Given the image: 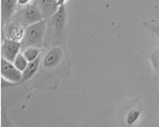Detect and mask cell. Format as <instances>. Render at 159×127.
<instances>
[{
	"label": "cell",
	"mask_w": 159,
	"mask_h": 127,
	"mask_svg": "<svg viewBox=\"0 0 159 127\" xmlns=\"http://www.w3.org/2000/svg\"><path fill=\"white\" fill-rule=\"evenodd\" d=\"M47 29V22L43 20L25 28V34L21 41V49L28 48H41L43 44Z\"/></svg>",
	"instance_id": "6da1fadb"
},
{
	"label": "cell",
	"mask_w": 159,
	"mask_h": 127,
	"mask_svg": "<svg viewBox=\"0 0 159 127\" xmlns=\"http://www.w3.org/2000/svg\"><path fill=\"white\" fill-rule=\"evenodd\" d=\"M143 25L148 31L159 40V22L155 20L143 22Z\"/></svg>",
	"instance_id": "4fadbf2b"
},
{
	"label": "cell",
	"mask_w": 159,
	"mask_h": 127,
	"mask_svg": "<svg viewBox=\"0 0 159 127\" xmlns=\"http://www.w3.org/2000/svg\"><path fill=\"white\" fill-rule=\"evenodd\" d=\"M31 0H18V4L21 5H25L28 4Z\"/></svg>",
	"instance_id": "e0dca14e"
},
{
	"label": "cell",
	"mask_w": 159,
	"mask_h": 127,
	"mask_svg": "<svg viewBox=\"0 0 159 127\" xmlns=\"http://www.w3.org/2000/svg\"><path fill=\"white\" fill-rule=\"evenodd\" d=\"M28 63L26 58H25L23 53H19L16 57L13 64L19 70L23 72L27 67Z\"/></svg>",
	"instance_id": "5bb4252c"
},
{
	"label": "cell",
	"mask_w": 159,
	"mask_h": 127,
	"mask_svg": "<svg viewBox=\"0 0 159 127\" xmlns=\"http://www.w3.org/2000/svg\"><path fill=\"white\" fill-rule=\"evenodd\" d=\"M44 20L40 11L34 2L25 4L17 11L11 21L22 25L25 28Z\"/></svg>",
	"instance_id": "7a4b0ae2"
},
{
	"label": "cell",
	"mask_w": 159,
	"mask_h": 127,
	"mask_svg": "<svg viewBox=\"0 0 159 127\" xmlns=\"http://www.w3.org/2000/svg\"><path fill=\"white\" fill-rule=\"evenodd\" d=\"M41 60V56H40L36 60L28 63L27 67L22 72V80L21 82L27 81L34 76L39 70Z\"/></svg>",
	"instance_id": "8fae6325"
},
{
	"label": "cell",
	"mask_w": 159,
	"mask_h": 127,
	"mask_svg": "<svg viewBox=\"0 0 159 127\" xmlns=\"http://www.w3.org/2000/svg\"><path fill=\"white\" fill-rule=\"evenodd\" d=\"M1 75L2 79L11 84L21 82L22 72L11 62L2 58L1 63Z\"/></svg>",
	"instance_id": "277c9868"
},
{
	"label": "cell",
	"mask_w": 159,
	"mask_h": 127,
	"mask_svg": "<svg viewBox=\"0 0 159 127\" xmlns=\"http://www.w3.org/2000/svg\"><path fill=\"white\" fill-rule=\"evenodd\" d=\"M125 109L123 123L126 127H132L138 122L143 112V106L139 101L135 100Z\"/></svg>",
	"instance_id": "3957f363"
},
{
	"label": "cell",
	"mask_w": 159,
	"mask_h": 127,
	"mask_svg": "<svg viewBox=\"0 0 159 127\" xmlns=\"http://www.w3.org/2000/svg\"><path fill=\"white\" fill-rule=\"evenodd\" d=\"M150 60L152 67L159 78V47L152 53L150 57Z\"/></svg>",
	"instance_id": "9a60e30c"
},
{
	"label": "cell",
	"mask_w": 159,
	"mask_h": 127,
	"mask_svg": "<svg viewBox=\"0 0 159 127\" xmlns=\"http://www.w3.org/2000/svg\"><path fill=\"white\" fill-rule=\"evenodd\" d=\"M2 22L4 26L11 20L17 11L18 0H2Z\"/></svg>",
	"instance_id": "30bf717a"
},
{
	"label": "cell",
	"mask_w": 159,
	"mask_h": 127,
	"mask_svg": "<svg viewBox=\"0 0 159 127\" xmlns=\"http://www.w3.org/2000/svg\"><path fill=\"white\" fill-rule=\"evenodd\" d=\"M23 54L28 62L34 61L41 56L40 49L33 47L24 50Z\"/></svg>",
	"instance_id": "7c38bea8"
},
{
	"label": "cell",
	"mask_w": 159,
	"mask_h": 127,
	"mask_svg": "<svg viewBox=\"0 0 159 127\" xmlns=\"http://www.w3.org/2000/svg\"><path fill=\"white\" fill-rule=\"evenodd\" d=\"M2 127H14L6 114H3L2 116Z\"/></svg>",
	"instance_id": "2e32d148"
},
{
	"label": "cell",
	"mask_w": 159,
	"mask_h": 127,
	"mask_svg": "<svg viewBox=\"0 0 159 127\" xmlns=\"http://www.w3.org/2000/svg\"><path fill=\"white\" fill-rule=\"evenodd\" d=\"M3 27L5 37L21 42L25 34V27L12 21H10Z\"/></svg>",
	"instance_id": "ba28073f"
},
{
	"label": "cell",
	"mask_w": 159,
	"mask_h": 127,
	"mask_svg": "<svg viewBox=\"0 0 159 127\" xmlns=\"http://www.w3.org/2000/svg\"><path fill=\"white\" fill-rule=\"evenodd\" d=\"M50 19V25L54 30V35L61 36L66 21V11L65 4L59 6L57 11Z\"/></svg>",
	"instance_id": "52a82bcc"
},
{
	"label": "cell",
	"mask_w": 159,
	"mask_h": 127,
	"mask_svg": "<svg viewBox=\"0 0 159 127\" xmlns=\"http://www.w3.org/2000/svg\"><path fill=\"white\" fill-rule=\"evenodd\" d=\"M21 49V43L10 39L4 38L2 41V58L13 63Z\"/></svg>",
	"instance_id": "8992f818"
},
{
	"label": "cell",
	"mask_w": 159,
	"mask_h": 127,
	"mask_svg": "<svg viewBox=\"0 0 159 127\" xmlns=\"http://www.w3.org/2000/svg\"><path fill=\"white\" fill-rule=\"evenodd\" d=\"M34 2L39 10L44 20L52 17L59 8L57 0H34Z\"/></svg>",
	"instance_id": "9c48e42d"
},
{
	"label": "cell",
	"mask_w": 159,
	"mask_h": 127,
	"mask_svg": "<svg viewBox=\"0 0 159 127\" xmlns=\"http://www.w3.org/2000/svg\"><path fill=\"white\" fill-rule=\"evenodd\" d=\"M67 0H57V4L58 6H61V5H64L65 4Z\"/></svg>",
	"instance_id": "ac0fdd59"
},
{
	"label": "cell",
	"mask_w": 159,
	"mask_h": 127,
	"mask_svg": "<svg viewBox=\"0 0 159 127\" xmlns=\"http://www.w3.org/2000/svg\"><path fill=\"white\" fill-rule=\"evenodd\" d=\"M64 51L59 46H55L50 49L43 57V65L45 68L53 69L58 66L63 58Z\"/></svg>",
	"instance_id": "5b68a950"
}]
</instances>
